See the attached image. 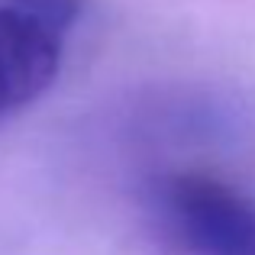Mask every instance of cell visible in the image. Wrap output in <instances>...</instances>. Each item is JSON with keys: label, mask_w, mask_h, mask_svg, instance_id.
Masks as SVG:
<instances>
[{"label": "cell", "mask_w": 255, "mask_h": 255, "mask_svg": "<svg viewBox=\"0 0 255 255\" xmlns=\"http://www.w3.org/2000/svg\"><path fill=\"white\" fill-rule=\"evenodd\" d=\"M165 239L184 255H255V200L210 174H168L152 191Z\"/></svg>", "instance_id": "6da1fadb"}, {"label": "cell", "mask_w": 255, "mask_h": 255, "mask_svg": "<svg viewBox=\"0 0 255 255\" xmlns=\"http://www.w3.org/2000/svg\"><path fill=\"white\" fill-rule=\"evenodd\" d=\"M81 0H0V123L58 78Z\"/></svg>", "instance_id": "7a4b0ae2"}]
</instances>
